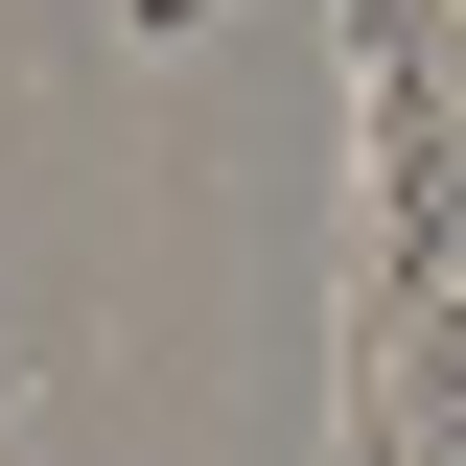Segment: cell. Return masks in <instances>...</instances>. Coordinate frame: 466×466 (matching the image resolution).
<instances>
[{"mask_svg":"<svg viewBox=\"0 0 466 466\" xmlns=\"http://www.w3.org/2000/svg\"><path fill=\"white\" fill-rule=\"evenodd\" d=\"M443 24H466V0H443Z\"/></svg>","mask_w":466,"mask_h":466,"instance_id":"6da1fadb","label":"cell"}]
</instances>
